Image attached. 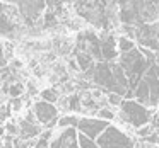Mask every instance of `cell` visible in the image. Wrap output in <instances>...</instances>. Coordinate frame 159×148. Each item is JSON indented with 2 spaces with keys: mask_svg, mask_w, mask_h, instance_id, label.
Wrapping results in <instances>:
<instances>
[{
  "mask_svg": "<svg viewBox=\"0 0 159 148\" xmlns=\"http://www.w3.org/2000/svg\"><path fill=\"white\" fill-rule=\"evenodd\" d=\"M120 107H121L120 117L125 123L132 124V126H135V128L149 124V121H151V116H152L151 111L145 106L139 104L137 100H123Z\"/></svg>",
  "mask_w": 159,
  "mask_h": 148,
  "instance_id": "obj_1",
  "label": "cell"
},
{
  "mask_svg": "<svg viewBox=\"0 0 159 148\" xmlns=\"http://www.w3.org/2000/svg\"><path fill=\"white\" fill-rule=\"evenodd\" d=\"M96 143L99 148H135V143L130 140V136L115 126H108L98 136Z\"/></svg>",
  "mask_w": 159,
  "mask_h": 148,
  "instance_id": "obj_2",
  "label": "cell"
},
{
  "mask_svg": "<svg viewBox=\"0 0 159 148\" xmlns=\"http://www.w3.org/2000/svg\"><path fill=\"white\" fill-rule=\"evenodd\" d=\"M91 78H93L99 87H103L104 90H108V94L113 92V94H118V95H121V97L125 95V90H121L120 87L115 83L113 73H111V68H110V63L101 61V63H98V65H94Z\"/></svg>",
  "mask_w": 159,
  "mask_h": 148,
  "instance_id": "obj_3",
  "label": "cell"
},
{
  "mask_svg": "<svg viewBox=\"0 0 159 148\" xmlns=\"http://www.w3.org/2000/svg\"><path fill=\"white\" fill-rule=\"evenodd\" d=\"M108 126H110V124H108L106 121L94 119V117H82V119H79V123H77V128L80 129V134L91 138V140L98 138Z\"/></svg>",
  "mask_w": 159,
  "mask_h": 148,
  "instance_id": "obj_4",
  "label": "cell"
},
{
  "mask_svg": "<svg viewBox=\"0 0 159 148\" xmlns=\"http://www.w3.org/2000/svg\"><path fill=\"white\" fill-rule=\"evenodd\" d=\"M34 114H36V117H38L43 124L52 126L53 121H55V117H57V107L53 106V104H50V102L41 100V102H36Z\"/></svg>",
  "mask_w": 159,
  "mask_h": 148,
  "instance_id": "obj_5",
  "label": "cell"
},
{
  "mask_svg": "<svg viewBox=\"0 0 159 148\" xmlns=\"http://www.w3.org/2000/svg\"><path fill=\"white\" fill-rule=\"evenodd\" d=\"M101 56H103V60H108V61H111V60L116 58L118 51H116V41H115V38L111 34H106L103 36V39H101Z\"/></svg>",
  "mask_w": 159,
  "mask_h": 148,
  "instance_id": "obj_6",
  "label": "cell"
},
{
  "mask_svg": "<svg viewBox=\"0 0 159 148\" xmlns=\"http://www.w3.org/2000/svg\"><path fill=\"white\" fill-rule=\"evenodd\" d=\"M110 68H111V73H113L115 83H116L121 90L127 92V90H128V80H127V75H125L123 68H121L118 63H110Z\"/></svg>",
  "mask_w": 159,
  "mask_h": 148,
  "instance_id": "obj_7",
  "label": "cell"
},
{
  "mask_svg": "<svg viewBox=\"0 0 159 148\" xmlns=\"http://www.w3.org/2000/svg\"><path fill=\"white\" fill-rule=\"evenodd\" d=\"M134 95L137 97L139 104H142V106H145V107L149 106V85H147V82H145L144 78H142L140 82H139V85L135 87Z\"/></svg>",
  "mask_w": 159,
  "mask_h": 148,
  "instance_id": "obj_8",
  "label": "cell"
},
{
  "mask_svg": "<svg viewBox=\"0 0 159 148\" xmlns=\"http://www.w3.org/2000/svg\"><path fill=\"white\" fill-rule=\"evenodd\" d=\"M75 56H77L79 68L82 70V72H89V70H93V66H94L93 56H91L87 51H79V49H75Z\"/></svg>",
  "mask_w": 159,
  "mask_h": 148,
  "instance_id": "obj_9",
  "label": "cell"
},
{
  "mask_svg": "<svg viewBox=\"0 0 159 148\" xmlns=\"http://www.w3.org/2000/svg\"><path fill=\"white\" fill-rule=\"evenodd\" d=\"M19 133H21V138L29 140V138L39 134V128L36 126V124H31V123H28V121L22 119L21 121V126H19Z\"/></svg>",
  "mask_w": 159,
  "mask_h": 148,
  "instance_id": "obj_10",
  "label": "cell"
},
{
  "mask_svg": "<svg viewBox=\"0 0 159 148\" xmlns=\"http://www.w3.org/2000/svg\"><path fill=\"white\" fill-rule=\"evenodd\" d=\"M116 48L120 49L121 55H123V53H128V51H132V49H135V43H134V39H128V38H125V36H121L116 41Z\"/></svg>",
  "mask_w": 159,
  "mask_h": 148,
  "instance_id": "obj_11",
  "label": "cell"
},
{
  "mask_svg": "<svg viewBox=\"0 0 159 148\" xmlns=\"http://www.w3.org/2000/svg\"><path fill=\"white\" fill-rule=\"evenodd\" d=\"M14 31V22L11 21V17L9 15H0V32L2 34H11V32Z\"/></svg>",
  "mask_w": 159,
  "mask_h": 148,
  "instance_id": "obj_12",
  "label": "cell"
},
{
  "mask_svg": "<svg viewBox=\"0 0 159 148\" xmlns=\"http://www.w3.org/2000/svg\"><path fill=\"white\" fill-rule=\"evenodd\" d=\"M77 145H79V148H99L96 141L87 138V136H84V134H79V136H77Z\"/></svg>",
  "mask_w": 159,
  "mask_h": 148,
  "instance_id": "obj_13",
  "label": "cell"
},
{
  "mask_svg": "<svg viewBox=\"0 0 159 148\" xmlns=\"http://www.w3.org/2000/svg\"><path fill=\"white\" fill-rule=\"evenodd\" d=\"M41 97L45 99V102H55V100H58V94H57V90H53V89H46V90H43L41 92Z\"/></svg>",
  "mask_w": 159,
  "mask_h": 148,
  "instance_id": "obj_14",
  "label": "cell"
},
{
  "mask_svg": "<svg viewBox=\"0 0 159 148\" xmlns=\"http://www.w3.org/2000/svg\"><path fill=\"white\" fill-rule=\"evenodd\" d=\"M98 119H103V121H111V119H115V112L111 109H108V107H101L99 111H98Z\"/></svg>",
  "mask_w": 159,
  "mask_h": 148,
  "instance_id": "obj_15",
  "label": "cell"
},
{
  "mask_svg": "<svg viewBox=\"0 0 159 148\" xmlns=\"http://www.w3.org/2000/svg\"><path fill=\"white\" fill-rule=\"evenodd\" d=\"M77 123H79V119L75 116H65L60 119V126L62 128H74L77 126Z\"/></svg>",
  "mask_w": 159,
  "mask_h": 148,
  "instance_id": "obj_16",
  "label": "cell"
},
{
  "mask_svg": "<svg viewBox=\"0 0 159 148\" xmlns=\"http://www.w3.org/2000/svg\"><path fill=\"white\" fill-rule=\"evenodd\" d=\"M151 133H154V129H152L151 124H144V126L137 128V136L142 138V140H144V138H147Z\"/></svg>",
  "mask_w": 159,
  "mask_h": 148,
  "instance_id": "obj_17",
  "label": "cell"
},
{
  "mask_svg": "<svg viewBox=\"0 0 159 148\" xmlns=\"http://www.w3.org/2000/svg\"><path fill=\"white\" fill-rule=\"evenodd\" d=\"M80 97L79 95H72L69 99V109L70 111H80Z\"/></svg>",
  "mask_w": 159,
  "mask_h": 148,
  "instance_id": "obj_18",
  "label": "cell"
},
{
  "mask_svg": "<svg viewBox=\"0 0 159 148\" xmlns=\"http://www.w3.org/2000/svg\"><path fill=\"white\" fill-rule=\"evenodd\" d=\"M121 102H123V97L121 95L113 94V92L108 94V104H111V106H121Z\"/></svg>",
  "mask_w": 159,
  "mask_h": 148,
  "instance_id": "obj_19",
  "label": "cell"
},
{
  "mask_svg": "<svg viewBox=\"0 0 159 148\" xmlns=\"http://www.w3.org/2000/svg\"><path fill=\"white\" fill-rule=\"evenodd\" d=\"M22 90H24V87H22L21 83H14V85H11V87L7 89V92L11 94L12 97H19V95L22 94Z\"/></svg>",
  "mask_w": 159,
  "mask_h": 148,
  "instance_id": "obj_20",
  "label": "cell"
},
{
  "mask_svg": "<svg viewBox=\"0 0 159 148\" xmlns=\"http://www.w3.org/2000/svg\"><path fill=\"white\" fill-rule=\"evenodd\" d=\"M48 138H50V131H46V133L41 134V138L38 140V143H36L34 148H48Z\"/></svg>",
  "mask_w": 159,
  "mask_h": 148,
  "instance_id": "obj_21",
  "label": "cell"
},
{
  "mask_svg": "<svg viewBox=\"0 0 159 148\" xmlns=\"http://www.w3.org/2000/svg\"><path fill=\"white\" fill-rule=\"evenodd\" d=\"M45 24L46 26H55L57 24V17L53 12H46L45 14Z\"/></svg>",
  "mask_w": 159,
  "mask_h": 148,
  "instance_id": "obj_22",
  "label": "cell"
},
{
  "mask_svg": "<svg viewBox=\"0 0 159 148\" xmlns=\"http://www.w3.org/2000/svg\"><path fill=\"white\" fill-rule=\"evenodd\" d=\"M149 124L152 126V129H159V112H157V114H152Z\"/></svg>",
  "mask_w": 159,
  "mask_h": 148,
  "instance_id": "obj_23",
  "label": "cell"
},
{
  "mask_svg": "<svg viewBox=\"0 0 159 148\" xmlns=\"http://www.w3.org/2000/svg\"><path fill=\"white\" fill-rule=\"evenodd\" d=\"M5 129H7V133L11 134V136H12V134H17L19 133V129L16 128V124H12V123H9L7 126H5Z\"/></svg>",
  "mask_w": 159,
  "mask_h": 148,
  "instance_id": "obj_24",
  "label": "cell"
},
{
  "mask_svg": "<svg viewBox=\"0 0 159 148\" xmlns=\"http://www.w3.org/2000/svg\"><path fill=\"white\" fill-rule=\"evenodd\" d=\"M4 145H5V148H12V146H14V138H12L11 134H9V136H5Z\"/></svg>",
  "mask_w": 159,
  "mask_h": 148,
  "instance_id": "obj_25",
  "label": "cell"
},
{
  "mask_svg": "<svg viewBox=\"0 0 159 148\" xmlns=\"http://www.w3.org/2000/svg\"><path fill=\"white\" fill-rule=\"evenodd\" d=\"M21 106H22L21 99H17V97H16L14 102H12V109H14V111H19V109H21Z\"/></svg>",
  "mask_w": 159,
  "mask_h": 148,
  "instance_id": "obj_26",
  "label": "cell"
},
{
  "mask_svg": "<svg viewBox=\"0 0 159 148\" xmlns=\"http://www.w3.org/2000/svg\"><path fill=\"white\" fill-rule=\"evenodd\" d=\"M24 121H28V123L34 124V114H33V111H29V112H28V116H26Z\"/></svg>",
  "mask_w": 159,
  "mask_h": 148,
  "instance_id": "obj_27",
  "label": "cell"
},
{
  "mask_svg": "<svg viewBox=\"0 0 159 148\" xmlns=\"http://www.w3.org/2000/svg\"><path fill=\"white\" fill-rule=\"evenodd\" d=\"M0 58H4V48H2V43H0Z\"/></svg>",
  "mask_w": 159,
  "mask_h": 148,
  "instance_id": "obj_28",
  "label": "cell"
},
{
  "mask_svg": "<svg viewBox=\"0 0 159 148\" xmlns=\"http://www.w3.org/2000/svg\"><path fill=\"white\" fill-rule=\"evenodd\" d=\"M4 133H5V128L0 126V136H4Z\"/></svg>",
  "mask_w": 159,
  "mask_h": 148,
  "instance_id": "obj_29",
  "label": "cell"
},
{
  "mask_svg": "<svg viewBox=\"0 0 159 148\" xmlns=\"http://www.w3.org/2000/svg\"><path fill=\"white\" fill-rule=\"evenodd\" d=\"M69 148H79V145H77V141H74V143L72 145H70V146Z\"/></svg>",
  "mask_w": 159,
  "mask_h": 148,
  "instance_id": "obj_30",
  "label": "cell"
},
{
  "mask_svg": "<svg viewBox=\"0 0 159 148\" xmlns=\"http://www.w3.org/2000/svg\"><path fill=\"white\" fill-rule=\"evenodd\" d=\"M5 60H7V58H0V66H4V65H5Z\"/></svg>",
  "mask_w": 159,
  "mask_h": 148,
  "instance_id": "obj_31",
  "label": "cell"
},
{
  "mask_svg": "<svg viewBox=\"0 0 159 148\" xmlns=\"http://www.w3.org/2000/svg\"><path fill=\"white\" fill-rule=\"evenodd\" d=\"M4 14V4H0V15Z\"/></svg>",
  "mask_w": 159,
  "mask_h": 148,
  "instance_id": "obj_32",
  "label": "cell"
},
{
  "mask_svg": "<svg viewBox=\"0 0 159 148\" xmlns=\"http://www.w3.org/2000/svg\"><path fill=\"white\" fill-rule=\"evenodd\" d=\"M9 2H12V4H16V2H21V0H9Z\"/></svg>",
  "mask_w": 159,
  "mask_h": 148,
  "instance_id": "obj_33",
  "label": "cell"
},
{
  "mask_svg": "<svg viewBox=\"0 0 159 148\" xmlns=\"http://www.w3.org/2000/svg\"><path fill=\"white\" fill-rule=\"evenodd\" d=\"M157 109H159V100H157Z\"/></svg>",
  "mask_w": 159,
  "mask_h": 148,
  "instance_id": "obj_34",
  "label": "cell"
}]
</instances>
